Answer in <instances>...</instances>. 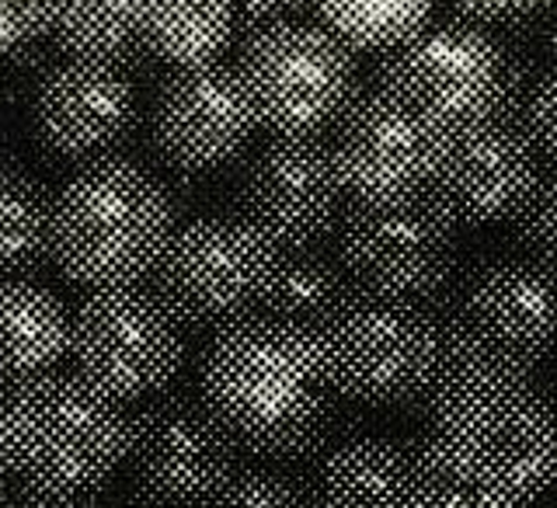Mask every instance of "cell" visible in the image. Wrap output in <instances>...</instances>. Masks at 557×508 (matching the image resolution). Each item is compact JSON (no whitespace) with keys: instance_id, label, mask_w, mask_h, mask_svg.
<instances>
[{"instance_id":"obj_4","label":"cell","mask_w":557,"mask_h":508,"mask_svg":"<svg viewBox=\"0 0 557 508\" xmlns=\"http://www.w3.org/2000/svg\"><path fill=\"white\" fill-rule=\"evenodd\" d=\"M168 185L122 157L87 164L52 202L49 261L77 289L136 286L174 237Z\"/></svg>"},{"instance_id":"obj_29","label":"cell","mask_w":557,"mask_h":508,"mask_svg":"<svg viewBox=\"0 0 557 508\" xmlns=\"http://www.w3.org/2000/svg\"><path fill=\"white\" fill-rule=\"evenodd\" d=\"M519 126L527 129L540 161H547V168H557V70L540 74L527 109H522Z\"/></svg>"},{"instance_id":"obj_21","label":"cell","mask_w":557,"mask_h":508,"mask_svg":"<svg viewBox=\"0 0 557 508\" xmlns=\"http://www.w3.org/2000/svg\"><path fill=\"white\" fill-rule=\"evenodd\" d=\"M234 39V0H147V46L168 66L216 63Z\"/></svg>"},{"instance_id":"obj_2","label":"cell","mask_w":557,"mask_h":508,"mask_svg":"<svg viewBox=\"0 0 557 508\" xmlns=\"http://www.w3.org/2000/svg\"><path fill=\"white\" fill-rule=\"evenodd\" d=\"M14 481L95 508L126 467L133 414L81 373L52 370L4 397Z\"/></svg>"},{"instance_id":"obj_14","label":"cell","mask_w":557,"mask_h":508,"mask_svg":"<svg viewBox=\"0 0 557 508\" xmlns=\"http://www.w3.org/2000/svg\"><path fill=\"white\" fill-rule=\"evenodd\" d=\"M237 209L283 251L338 237L348 196L331 144L321 136H272L240 174Z\"/></svg>"},{"instance_id":"obj_32","label":"cell","mask_w":557,"mask_h":508,"mask_svg":"<svg viewBox=\"0 0 557 508\" xmlns=\"http://www.w3.org/2000/svg\"><path fill=\"white\" fill-rule=\"evenodd\" d=\"M449 4L460 17H467V22L484 25V28H505L536 14L547 0H449Z\"/></svg>"},{"instance_id":"obj_10","label":"cell","mask_w":557,"mask_h":508,"mask_svg":"<svg viewBox=\"0 0 557 508\" xmlns=\"http://www.w3.org/2000/svg\"><path fill=\"white\" fill-rule=\"evenodd\" d=\"M460 226L429 196L405 202H348L338 258L359 293L429 303L457 283Z\"/></svg>"},{"instance_id":"obj_16","label":"cell","mask_w":557,"mask_h":508,"mask_svg":"<svg viewBox=\"0 0 557 508\" xmlns=\"http://www.w3.org/2000/svg\"><path fill=\"white\" fill-rule=\"evenodd\" d=\"M544 174L527 129L509 119L449 133L443 164L425 196L467 231L509 223L527 206Z\"/></svg>"},{"instance_id":"obj_5","label":"cell","mask_w":557,"mask_h":508,"mask_svg":"<svg viewBox=\"0 0 557 508\" xmlns=\"http://www.w3.org/2000/svg\"><path fill=\"white\" fill-rule=\"evenodd\" d=\"M283 248L251 220L199 216L178 226L153 269V293L182 327L223 331L269 307Z\"/></svg>"},{"instance_id":"obj_1","label":"cell","mask_w":557,"mask_h":508,"mask_svg":"<svg viewBox=\"0 0 557 508\" xmlns=\"http://www.w3.org/2000/svg\"><path fill=\"white\" fill-rule=\"evenodd\" d=\"M425 418L422 453L478 492L527 505L557 484V405L533 376L443 342Z\"/></svg>"},{"instance_id":"obj_18","label":"cell","mask_w":557,"mask_h":508,"mask_svg":"<svg viewBox=\"0 0 557 508\" xmlns=\"http://www.w3.org/2000/svg\"><path fill=\"white\" fill-rule=\"evenodd\" d=\"M74 318L63 300L28 278H0V383L22 387L70 356Z\"/></svg>"},{"instance_id":"obj_23","label":"cell","mask_w":557,"mask_h":508,"mask_svg":"<svg viewBox=\"0 0 557 508\" xmlns=\"http://www.w3.org/2000/svg\"><path fill=\"white\" fill-rule=\"evenodd\" d=\"M52 202L42 182L0 161V278H22L49 258Z\"/></svg>"},{"instance_id":"obj_7","label":"cell","mask_w":557,"mask_h":508,"mask_svg":"<svg viewBox=\"0 0 557 508\" xmlns=\"http://www.w3.org/2000/svg\"><path fill=\"white\" fill-rule=\"evenodd\" d=\"M331 383L352 405L425 414L443 362V331L425 303L359 293L324 331Z\"/></svg>"},{"instance_id":"obj_17","label":"cell","mask_w":557,"mask_h":508,"mask_svg":"<svg viewBox=\"0 0 557 508\" xmlns=\"http://www.w3.org/2000/svg\"><path fill=\"white\" fill-rule=\"evenodd\" d=\"M139 104L126 66L63 60L35 87L32 126L39 144L63 161H104L129 144Z\"/></svg>"},{"instance_id":"obj_30","label":"cell","mask_w":557,"mask_h":508,"mask_svg":"<svg viewBox=\"0 0 557 508\" xmlns=\"http://www.w3.org/2000/svg\"><path fill=\"white\" fill-rule=\"evenodd\" d=\"M502 42L522 49L540 63V70H557V0H547L536 14L522 17L516 25L492 28Z\"/></svg>"},{"instance_id":"obj_20","label":"cell","mask_w":557,"mask_h":508,"mask_svg":"<svg viewBox=\"0 0 557 508\" xmlns=\"http://www.w3.org/2000/svg\"><path fill=\"white\" fill-rule=\"evenodd\" d=\"M49 39L74 60L133 70L150 57L147 0H57Z\"/></svg>"},{"instance_id":"obj_26","label":"cell","mask_w":557,"mask_h":508,"mask_svg":"<svg viewBox=\"0 0 557 508\" xmlns=\"http://www.w3.org/2000/svg\"><path fill=\"white\" fill-rule=\"evenodd\" d=\"M512 226L519 248L557 272V168H544Z\"/></svg>"},{"instance_id":"obj_15","label":"cell","mask_w":557,"mask_h":508,"mask_svg":"<svg viewBox=\"0 0 557 508\" xmlns=\"http://www.w3.org/2000/svg\"><path fill=\"white\" fill-rule=\"evenodd\" d=\"M240 460L237 439L202 397L168 394L133 411L129 484L150 495L202 508Z\"/></svg>"},{"instance_id":"obj_11","label":"cell","mask_w":557,"mask_h":508,"mask_svg":"<svg viewBox=\"0 0 557 508\" xmlns=\"http://www.w3.org/2000/svg\"><path fill=\"white\" fill-rule=\"evenodd\" d=\"M77 373L122 405L161 394L185 359L182 321L144 286L95 289L74 313Z\"/></svg>"},{"instance_id":"obj_34","label":"cell","mask_w":557,"mask_h":508,"mask_svg":"<svg viewBox=\"0 0 557 508\" xmlns=\"http://www.w3.org/2000/svg\"><path fill=\"white\" fill-rule=\"evenodd\" d=\"M14 481L11 470V449H8V425H4V400H0V495L8 492V484Z\"/></svg>"},{"instance_id":"obj_6","label":"cell","mask_w":557,"mask_h":508,"mask_svg":"<svg viewBox=\"0 0 557 508\" xmlns=\"http://www.w3.org/2000/svg\"><path fill=\"white\" fill-rule=\"evenodd\" d=\"M443 342L533 376L557 352V272L530 255L492 258L432 296Z\"/></svg>"},{"instance_id":"obj_8","label":"cell","mask_w":557,"mask_h":508,"mask_svg":"<svg viewBox=\"0 0 557 508\" xmlns=\"http://www.w3.org/2000/svg\"><path fill=\"white\" fill-rule=\"evenodd\" d=\"M237 74L275 136H324L362 95L356 52L307 17L248 35Z\"/></svg>"},{"instance_id":"obj_28","label":"cell","mask_w":557,"mask_h":508,"mask_svg":"<svg viewBox=\"0 0 557 508\" xmlns=\"http://www.w3.org/2000/svg\"><path fill=\"white\" fill-rule=\"evenodd\" d=\"M57 0H0V60L28 52L52 28Z\"/></svg>"},{"instance_id":"obj_3","label":"cell","mask_w":557,"mask_h":508,"mask_svg":"<svg viewBox=\"0 0 557 508\" xmlns=\"http://www.w3.org/2000/svg\"><path fill=\"white\" fill-rule=\"evenodd\" d=\"M199 394L240 453H251L310 422L338 391L321 331L258 313L213 338Z\"/></svg>"},{"instance_id":"obj_25","label":"cell","mask_w":557,"mask_h":508,"mask_svg":"<svg viewBox=\"0 0 557 508\" xmlns=\"http://www.w3.org/2000/svg\"><path fill=\"white\" fill-rule=\"evenodd\" d=\"M202 508H318V487L304 470L244 457Z\"/></svg>"},{"instance_id":"obj_12","label":"cell","mask_w":557,"mask_h":508,"mask_svg":"<svg viewBox=\"0 0 557 508\" xmlns=\"http://www.w3.org/2000/svg\"><path fill=\"white\" fill-rule=\"evenodd\" d=\"M258 126L237 66H174L150 109V147L171 174L206 178L237 164Z\"/></svg>"},{"instance_id":"obj_27","label":"cell","mask_w":557,"mask_h":508,"mask_svg":"<svg viewBox=\"0 0 557 508\" xmlns=\"http://www.w3.org/2000/svg\"><path fill=\"white\" fill-rule=\"evenodd\" d=\"M408 508H522V505L478 492V487H470L446 474V470H440L422 453L408 492Z\"/></svg>"},{"instance_id":"obj_24","label":"cell","mask_w":557,"mask_h":508,"mask_svg":"<svg viewBox=\"0 0 557 508\" xmlns=\"http://www.w3.org/2000/svg\"><path fill=\"white\" fill-rule=\"evenodd\" d=\"M435 0H313L318 22L352 52H391L422 32Z\"/></svg>"},{"instance_id":"obj_33","label":"cell","mask_w":557,"mask_h":508,"mask_svg":"<svg viewBox=\"0 0 557 508\" xmlns=\"http://www.w3.org/2000/svg\"><path fill=\"white\" fill-rule=\"evenodd\" d=\"M122 508H188V505H178V501H168L161 495H150L144 487L129 484L126 495H122Z\"/></svg>"},{"instance_id":"obj_13","label":"cell","mask_w":557,"mask_h":508,"mask_svg":"<svg viewBox=\"0 0 557 508\" xmlns=\"http://www.w3.org/2000/svg\"><path fill=\"white\" fill-rule=\"evenodd\" d=\"M446 133L387 91H362L331 129L348 202H405L425 196L446 153Z\"/></svg>"},{"instance_id":"obj_22","label":"cell","mask_w":557,"mask_h":508,"mask_svg":"<svg viewBox=\"0 0 557 508\" xmlns=\"http://www.w3.org/2000/svg\"><path fill=\"white\" fill-rule=\"evenodd\" d=\"M356 296L359 289L338 255H324L321 248L283 251L265 313L310 331H324Z\"/></svg>"},{"instance_id":"obj_9","label":"cell","mask_w":557,"mask_h":508,"mask_svg":"<svg viewBox=\"0 0 557 508\" xmlns=\"http://www.w3.org/2000/svg\"><path fill=\"white\" fill-rule=\"evenodd\" d=\"M373 87L411 104L449 136L502 119L505 49L492 28L443 17L383 52Z\"/></svg>"},{"instance_id":"obj_19","label":"cell","mask_w":557,"mask_h":508,"mask_svg":"<svg viewBox=\"0 0 557 508\" xmlns=\"http://www.w3.org/2000/svg\"><path fill=\"white\" fill-rule=\"evenodd\" d=\"M422 439H348L321 467L318 508H408Z\"/></svg>"},{"instance_id":"obj_31","label":"cell","mask_w":557,"mask_h":508,"mask_svg":"<svg viewBox=\"0 0 557 508\" xmlns=\"http://www.w3.org/2000/svg\"><path fill=\"white\" fill-rule=\"evenodd\" d=\"M237 4V39L283 25V22H304L310 14L313 0H234Z\"/></svg>"}]
</instances>
